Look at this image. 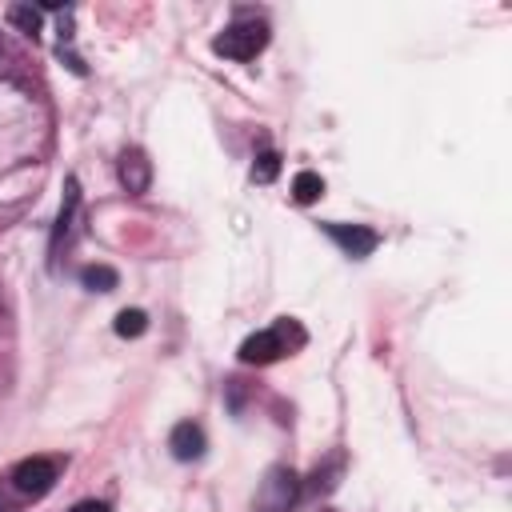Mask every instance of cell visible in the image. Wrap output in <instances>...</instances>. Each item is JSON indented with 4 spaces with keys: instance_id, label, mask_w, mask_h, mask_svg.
Here are the masks:
<instances>
[{
    "instance_id": "3957f363",
    "label": "cell",
    "mask_w": 512,
    "mask_h": 512,
    "mask_svg": "<svg viewBox=\"0 0 512 512\" xmlns=\"http://www.w3.org/2000/svg\"><path fill=\"white\" fill-rule=\"evenodd\" d=\"M56 476H60V464L48 460V456H28V460H20V464L12 468V484H16V492H24V496H44V492H52Z\"/></svg>"
},
{
    "instance_id": "ba28073f",
    "label": "cell",
    "mask_w": 512,
    "mask_h": 512,
    "mask_svg": "<svg viewBox=\"0 0 512 512\" xmlns=\"http://www.w3.org/2000/svg\"><path fill=\"white\" fill-rule=\"evenodd\" d=\"M320 192H324V180H320L316 172L304 168V172L292 176V200H296V204H312Z\"/></svg>"
},
{
    "instance_id": "7c38bea8",
    "label": "cell",
    "mask_w": 512,
    "mask_h": 512,
    "mask_svg": "<svg viewBox=\"0 0 512 512\" xmlns=\"http://www.w3.org/2000/svg\"><path fill=\"white\" fill-rule=\"evenodd\" d=\"M276 172H280V156H276V152H260L256 164H252V180H256V184H272Z\"/></svg>"
},
{
    "instance_id": "7a4b0ae2",
    "label": "cell",
    "mask_w": 512,
    "mask_h": 512,
    "mask_svg": "<svg viewBox=\"0 0 512 512\" xmlns=\"http://www.w3.org/2000/svg\"><path fill=\"white\" fill-rule=\"evenodd\" d=\"M264 44H268V24H260V20H236V24H228L212 40V52L244 64V60H256L264 52Z\"/></svg>"
},
{
    "instance_id": "30bf717a",
    "label": "cell",
    "mask_w": 512,
    "mask_h": 512,
    "mask_svg": "<svg viewBox=\"0 0 512 512\" xmlns=\"http://www.w3.org/2000/svg\"><path fill=\"white\" fill-rule=\"evenodd\" d=\"M116 336H124V340H136V336H144L148 332V316L140 312V308H124L120 316H116Z\"/></svg>"
},
{
    "instance_id": "5bb4252c",
    "label": "cell",
    "mask_w": 512,
    "mask_h": 512,
    "mask_svg": "<svg viewBox=\"0 0 512 512\" xmlns=\"http://www.w3.org/2000/svg\"><path fill=\"white\" fill-rule=\"evenodd\" d=\"M72 512H108V504L104 500H80V504H72Z\"/></svg>"
},
{
    "instance_id": "5b68a950",
    "label": "cell",
    "mask_w": 512,
    "mask_h": 512,
    "mask_svg": "<svg viewBox=\"0 0 512 512\" xmlns=\"http://www.w3.org/2000/svg\"><path fill=\"white\" fill-rule=\"evenodd\" d=\"M168 448H172V456L176 460H200L204 456V448H208V440H204V428L200 424H192V420H180L172 432H168Z\"/></svg>"
},
{
    "instance_id": "52a82bcc",
    "label": "cell",
    "mask_w": 512,
    "mask_h": 512,
    "mask_svg": "<svg viewBox=\"0 0 512 512\" xmlns=\"http://www.w3.org/2000/svg\"><path fill=\"white\" fill-rule=\"evenodd\" d=\"M76 204H80V184L68 180V184H64V204H60V216H56V228H52V252H60V240H64V232L72 228Z\"/></svg>"
},
{
    "instance_id": "4fadbf2b",
    "label": "cell",
    "mask_w": 512,
    "mask_h": 512,
    "mask_svg": "<svg viewBox=\"0 0 512 512\" xmlns=\"http://www.w3.org/2000/svg\"><path fill=\"white\" fill-rule=\"evenodd\" d=\"M292 480H296L292 472H284V468H276V472L268 476V488H280V484H284V488H292ZM288 500H292V492H280V496L272 500V512H284V508H288Z\"/></svg>"
},
{
    "instance_id": "6da1fadb",
    "label": "cell",
    "mask_w": 512,
    "mask_h": 512,
    "mask_svg": "<svg viewBox=\"0 0 512 512\" xmlns=\"http://www.w3.org/2000/svg\"><path fill=\"white\" fill-rule=\"evenodd\" d=\"M300 344H304V328L284 316V320H276L272 328L252 332V336L240 344V360H244V364H272V360L288 356V352L300 348Z\"/></svg>"
},
{
    "instance_id": "9a60e30c",
    "label": "cell",
    "mask_w": 512,
    "mask_h": 512,
    "mask_svg": "<svg viewBox=\"0 0 512 512\" xmlns=\"http://www.w3.org/2000/svg\"><path fill=\"white\" fill-rule=\"evenodd\" d=\"M0 56H4V44H0Z\"/></svg>"
},
{
    "instance_id": "8fae6325",
    "label": "cell",
    "mask_w": 512,
    "mask_h": 512,
    "mask_svg": "<svg viewBox=\"0 0 512 512\" xmlns=\"http://www.w3.org/2000/svg\"><path fill=\"white\" fill-rule=\"evenodd\" d=\"M8 20H12L24 36H36V32H40V12H36L32 4H12V8H8Z\"/></svg>"
},
{
    "instance_id": "277c9868",
    "label": "cell",
    "mask_w": 512,
    "mask_h": 512,
    "mask_svg": "<svg viewBox=\"0 0 512 512\" xmlns=\"http://www.w3.org/2000/svg\"><path fill=\"white\" fill-rule=\"evenodd\" d=\"M324 232H328L348 256H356V260H364V256L376 252V244H380V236H376L368 224H336V220H328Z\"/></svg>"
},
{
    "instance_id": "9c48e42d",
    "label": "cell",
    "mask_w": 512,
    "mask_h": 512,
    "mask_svg": "<svg viewBox=\"0 0 512 512\" xmlns=\"http://www.w3.org/2000/svg\"><path fill=\"white\" fill-rule=\"evenodd\" d=\"M80 280H84V288H92V292H112L116 288V268H108V264H88L84 272H80Z\"/></svg>"
},
{
    "instance_id": "8992f818",
    "label": "cell",
    "mask_w": 512,
    "mask_h": 512,
    "mask_svg": "<svg viewBox=\"0 0 512 512\" xmlns=\"http://www.w3.org/2000/svg\"><path fill=\"white\" fill-rule=\"evenodd\" d=\"M148 180H152L148 156H144L140 148H128V152L120 156V184H124L132 196H140V192H148Z\"/></svg>"
}]
</instances>
